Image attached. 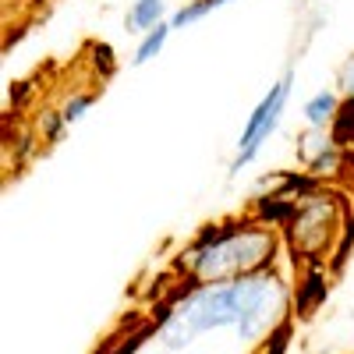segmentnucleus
<instances>
[{
  "label": "nucleus",
  "mask_w": 354,
  "mask_h": 354,
  "mask_svg": "<svg viewBox=\"0 0 354 354\" xmlns=\"http://www.w3.org/2000/svg\"><path fill=\"white\" fill-rule=\"evenodd\" d=\"M290 315V280L277 270L255 277L227 280V283H202L177 305L174 322L160 333L167 351H185L198 337L220 330H234L241 344H259L266 330Z\"/></svg>",
  "instance_id": "nucleus-1"
},
{
  "label": "nucleus",
  "mask_w": 354,
  "mask_h": 354,
  "mask_svg": "<svg viewBox=\"0 0 354 354\" xmlns=\"http://www.w3.org/2000/svg\"><path fill=\"white\" fill-rule=\"evenodd\" d=\"M283 248V234L262 227L255 216H223L202 223L185 241V248L174 255V273L198 283H227L277 270Z\"/></svg>",
  "instance_id": "nucleus-2"
},
{
  "label": "nucleus",
  "mask_w": 354,
  "mask_h": 354,
  "mask_svg": "<svg viewBox=\"0 0 354 354\" xmlns=\"http://www.w3.org/2000/svg\"><path fill=\"white\" fill-rule=\"evenodd\" d=\"M347 209H351L347 195L326 192V188L315 192L312 198L298 202V216L280 230L294 270H298V266H312V262H330Z\"/></svg>",
  "instance_id": "nucleus-3"
},
{
  "label": "nucleus",
  "mask_w": 354,
  "mask_h": 354,
  "mask_svg": "<svg viewBox=\"0 0 354 354\" xmlns=\"http://www.w3.org/2000/svg\"><path fill=\"white\" fill-rule=\"evenodd\" d=\"M290 93H294V68H287L270 88H266L262 100L245 117L241 135H238V142H234V156L227 163V177H230V181H234V177H241V170H248L262 156L266 145H270V138L280 131L287 103H290Z\"/></svg>",
  "instance_id": "nucleus-4"
},
{
  "label": "nucleus",
  "mask_w": 354,
  "mask_h": 354,
  "mask_svg": "<svg viewBox=\"0 0 354 354\" xmlns=\"http://www.w3.org/2000/svg\"><path fill=\"white\" fill-rule=\"evenodd\" d=\"M330 290H333V273H330L326 262L298 266L294 280H290V315L294 319H312L330 301Z\"/></svg>",
  "instance_id": "nucleus-5"
},
{
  "label": "nucleus",
  "mask_w": 354,
  "mask_h": 354,
  "mask_svg": "<svg viewBox=\"0 0 354 354\" xmlns=\"http://www.w3.org/2000/svg\"><path fill=\"white\" fill-rule=\"evenodd\" d=\"M298 163L315 177H322V181H337L344 167V149L333 142L330 131L305 124V131L298 135Z\"/></svg>",
  "instance_id": "nucleus-6"
},
{
  "label": "nucleus",
  "mask_w": 354,
  "mask_h": 354,
  "mask_svg": "<svg viewBox=\"0 0 354 354\" xmlns=\"http://www.w3.org/2000/svg\"><path fill=\"white\" fill-rule=\"evenodd\" d=\"M248 216H255L262 227H273V230H283L294 216H298V198H287L280 192H259L252 195L248 202Z\"/></svg>",
  "instance_id": "nucleus-7"
},
{
  "label": "nucleus",
  "mask_w": 354,
  "mask_h": 354,
  "mask_svg": "<svg viewBox=\"0 0 354 354\" xmlns=\"http://www.w3.org/2000/svg\"><path fill=\"white\" fill-rule=\"evenodd\" d=\"M259 188H273V192H280L287 198H298L301 202V198H312L315 192H322V188H326V181L301 167V170H277L270 177H262Z\"/></svg>",
  "instance_id": "nucleus-8"
},
{
  "label": "nucleus",
  "mask_w": 354,
  "mask_h": 354,
  "mask_svg": "<svg viewBox=\"0 0 354 354\" xmlns=\"http://www.w3.org/2000/svg\"><path fill=\"white\" fill-rule=\"evenodd\" d=\"M170 21V4L167 0H131L124 11V32L128 36H145L149 28Z\"/></svg>",
  "instance_id": "nucleus-9"
},
{
  "label": "nucleus",
  "mask_w": 354,
  "mask_h": 354,
  "mask_svg": "<svg viewBox=\"0 0 354 354\" xmlns=\"http://www.w3.org/2000/svg\"><path fill=\"white\" fill-rule=\"evenodd\" d=\"M153 337H160V330L153 326V322H149V319H135L124 333L106 337L96 354H142L145 347H149Z\"/></svg>",
  "instance_id": "nucleus-10"
},
{
  "label": "nucleus",
  "mask_w": 354,
  "mask_h": 354,
  "mask_svg": "<svg viewBox=\"0 0 354 354\" xmlns=\"http://www.w3.org/2000/svg\"><path fill=\"white\" fill-rule=\"evenodd\" d=\"M340 103H344V96L337 93V88H315V93L305 100V106H301L305 124H308V128L330 131V124H333V117H337Z\"/></svg>",
  "instance_id": "nucleus-11"
},
{
  "label": "nucleus",
  "mask_w": 354,
  "mask_h": 354,
  "mask_svg": "<svg viewBox=\"0 0 354 354\" xmlns=\"http://www.w3.org/2000/svg\"><path fill=\"white\" fill-rule=\"evenodd\" d=\"M170 36H174L170 21H163V25L149 28V32H145V36H138V43H135V53H131V68H145L149 61H156V57H160V53L167 50Z\"/></svg>",
  "instance_id": "nucleus-12"
},
{
  "label": "nucleus",
  "mask_w": 354,
  "mask_h": 354,
  "mask_svg": "<svg viewBox=\"0 0 354 354\" xmlns=\"http://www.w3.org/2000/svg\"><path fill=\"white\" fill-rule=\"evenodd\" d=\"M294 315H283L280 322H273L266 337L259 340V354H290V344H294Z\"/></svg>",
  "instance_id": "nucleus-13"
},
{
  "label": "nucleus",
  "mask_w": 354,
  "mask_h": 354,
  "mask_svg": "<svg viewBox=\"0 0 354 354\" xmlns=\"http://www.w3.org/2000/svg\"><path fill=\"white\" fill-rule=\"evenodd\" d=\"M351 252H354V209H347V213H344L340 238H337V245H333V255H330V262H326L333 277H340V273H344V266H347Z\"/></svg>",
  "instance_id": "nucleus-14"
},
{
  "label": "nucleus",
  "mask_w": 354,
  "mask_h": 354,
  "mask_svg": "<svg viewBox=\"0 0 354 354\" xmlns=\"http://www.w3.org/2000/svg\"><path fill=\"white\" fill-rule=\"evenodd\" d=\"M68 121H64V113L61 110H39V117H36V138L43 142V145H57V142H64V135H68Z\"/></svg>",
  "instance_id": "nucleus-15"
},
{
  "label": "nucleus",
  "mask_w": 354,
  "mask_h": 354,
  "mask_svg": "<svg viewBox=\"0 0 354 354\" xmlns=\"http://www.w3.org/2000/svg\"><path fill=\"white\" fill-rule=\"evenodd\" d=\"M85 53H88V68H93V71L100 75V82H106V78L117 71V50H113L110 43L93 39V43L85 46Z\"/></svg>",
  "instance_id": "nucleus-16"
},
{
  "label": "nucleus",
  "mask_w": 354,
  "mask_h": 354,
  "mask_svg": "<svg viewBox=\"0 0 354 354\" xmlns=\"http://www.w3.org/2000/svg\"><path fill=\"white\" fill-rule=\"evenodd\" d=\"M93 103H96V88H75V93L64 96V103L57 110L64 113L68 124H78V121H85V113L93 110Z\"/></svg>",
  "instance_id": "nucleus-17"
},
{
  "label": "nucleus",
  "mask_w": 354,
  "mask_h": 354,
  "mask_svg": "<svg viewBox=\"0 0 354 354\" xmlns=\"http://www.w3.org/2000/svg\"><path fill=\"white\" fill-rule=\"evenodd\" d=\"M330 135L333 142L340 145V149H354V100H344L333 124H330Z\"/></svg>",
  "instance_id": "nucleus-18"
},
{
  "label": "nucleus",
  "mask_w": 354,
  "mask_h": 354,
  "mask_svg": "<svg viewBox=\"0 0 354 354\" xmlns=\"http://www.w3.org/2000/svg\"><path fill=\"white\" fill-rule=\"evenodd\" d=\"M337 93L344 96V100H354V53L351 57H344V64L337 68Z\"/></svg>",
  "instance_id": "nucleus-19"
},
{
  "label": "nucleus",
  "mask_w": 354,
  "mask_h": 354,
  "mask_svg": "<svg viewBox=\"0 0 354 354\" xmlns=\"http://www.w3.org/2000/svg\"><path fill=\"white\" fill-rule=\"evenodd\" d=\"M28 93H32V82L18 78V82H11V88H8V103H11L15 110H21V106H25V100H28Z\"/></svg>",
  "instance_id": "nucleus-20"
},
{
  "label": "nucleus",
  "mask_w": 354,
  "mask_h": 354,
  "mask_svg": "<svg viewBox=\"0 0 354 354\" xmlns=\"http://www.w3.org/2000/svg\"><path fill=\"white\" fill-rule=\"evenodd\" d=\"M351 312H354V305H351Z\"/></svg>",
  "instance_id": "nucleus-21"
}]
</instances>
